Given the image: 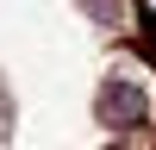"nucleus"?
Here are the masks:
<instances>
[{
	"mask_svg": "<svg viewBox=\"0 0 156 150\" xmlns=\"http://www.w3.org/2000/svg\"><path fill=\"white\" fill-rule=\"evenodd\" d=\"M100 119H106L112 131H131V125L150 119V94L137 81H125V75H112V81L100 88Z\"/></svg>",
	"mask_w": 156,
	"mask_h": 150,
	"instance_id": "nucleus-1",
	"label": "nucleus"
},
{
	"mask_svg": "<svg viewBox=\"0 0 156 150\" xmlns=\"http://www.w3.org/2000/svg\"><path fill=\"white\" fill-rule=\"evenodd\" d=\"M94 6V19H106L112 31H137V6L131 0H87Z\"/></svg>",
	"mask_w": 156,
	"mask_h": 150,
	"instance_id": "nucleus-2",
	"label": "nucleus"
}]
</instances>
